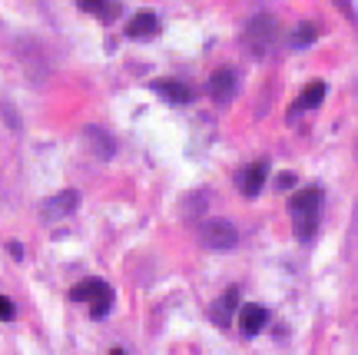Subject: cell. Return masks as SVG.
<instances>
[{
    "mask_svg": "<svg viewBox=\"0 0 358 355\" xmlns=\"http://www.w3.org/2000/svg\"><path fill=\"white\" fill-rule=\"evenodd\" d=\"M279 24H275V17H268V13H259V17H252L249 24H245L243 30V47L249 57H256V60H262V57H268V53L279 47Z\"/></svg>",
    "mask_w": 358,
    "mask_h": 355,
    "instance_id": "7a4b0ae2",
    "label": "cell"
},
{
    "mask_svg": "<svg viewBox=\"0 0 358 355\" xmlns=\"http://www.w3.org/2000/svg\"><path fill=\"white\" fill-rule=\"evenodd\" d=\"M315 37H319V30L312 24H299V30L292 34V47H306V43H312Z\"/></svg>",
    "mask_w": 358,
    "mask_h": 355,
    "instance_id": "5bb4252c",
    "label": "cell"
},
{
    "mask_svg": "<svg viewBox=\"0 0 358 355\" xmlns=\"http://www.w3.org/2000/svg\"><path fill=\"white\" fill-rule=\"evenodd\" d=\"M322 100H325V83H322V80H312V83H306L302 97L292 103V116L306 113V110H315Z\"/></svg>",
    "mask_w": 358,
    "mask_h": 355,
    "instance_id": "8fae6325",
    "label": "cell"
},
{
    "mask_svg": "<svg viewBox=\"0 0 358 355\" xmlns=\"http://www.w3.org/2000/svg\"><path fill=\"white\" fill-rule=\"evenodd\" d=\"M113 355H123V352H120V349H113Z\"/></svg>",
    "mask_w": 358,
    "mask_h": 355,
    "instance_id": "e0dca14e",
    "label": "cell"
},
{
    "mask_svg": "<svg viewBox=\"0 0 358 355\" xmlns=\"http://www.w3.org/2000/svg\"><path fill=\"white\" fill-rule=\"evenodd\" d=\"M13 316H17V305H13L10 299H3V295H0V319H3V322H10Z\"/></svg>",
    "mask_w": 358,
    "mask_h": 355,
    "instance_id": "9a60e30c",
    "label": "cell"
},
{
    "mask_svg": "<svg viewBox=\"0 0 358 355\" xmlns=\"http://www.w3.org/2000/svg\"><path fill=\"white\" fill-rule=\"evenodd\" d=\"M110 286L106 282H100V279H83V282H77L73 289H70V299L73 302H96V299H103V295H110Z\"/></svg>",
    "mask_w": 358,
    "mask_h": 355,
    "instance_id": "30bf717a",
    "label": "cell"
},
{
    "mask_svg": "<svg viewBox=\"0 0 358 355\" xmlns=\"http://www.w3.org/2000/svg\"><path fill=\"white\" fill-rule=\"evenodd\" d=\"M156 34H159V20H156L153 13H136V17L127 24L129 40H153Z\"/></svg>",
    "mask_w": 358,
    "mask_h": 355,
    "instance_id": "9c48e42d",
    "label": "cell"
},
{
    "mask_svg": "<svg viewBox=\"0 0 358 355\" xmlns=\"http://www.w3.org/2000/svg\"><path fill=\"white\" fill-rule=\"evenodd\" d=\"M266 176H268V166L266 163H249L239 173V190H243V196H259L262 193V186H266Z\"/></svg>",
    "mask_w": 358,
    "mask_h": 355,
    "instance_id": "8992f818",
    "label": "cell"
},
{
    "mask_svg": "<svg viewBox=\"0 0 358 355\" xmlns=\"http://www.w3.org/2000/svg\"><path fill=\"white\" fill-rule=\"evenodd\" d=\"M236 90H239V76L232 74L229 67H219L216 74L209 76V83H206V93H209V97H213V103H219V106L232 103Z\"/></svg>",
    "mask_w": 358,
    "mask_h": 355,
    "instance_id": "3957f363",
    "label": "cell"
},
{
    "mask_svg": "<svg viewBox=\"0 0 358 355\" xmlns=\"http://www.w3.org/2000/svg\"><path fill=\"white\" fill-rule=\"evenodd\" d=\"M289 213H292L295 239L312 242L315 229H319V216H322V190H299L289 200Z\"/></svg>",
    "mask_w": 358,
    "mask_h": 355,
    "instance_id": "6da1fadb",
    "label": "cell"
},
{
    "mask_svg": "<svg viewBox=\"0 0 358 355\" xmlns=\"http://www.w3.org/2000/svg\"><path fill=\"white\" fill-rule=\"evenodd\" d=\"M80 7H83V11L87 13H93V17H100V20H106V24H110V20H113L116 13V4L113 0H77Z\"/></svg>",
    "mask_w": 358,
    "mask_h": 355,
    "instance_id": "4fadbf2b",
    "label": "cell"
},
{
    "mask_svg": "<svg viewBox=\"0 0 358 355\" xmlns=\"http://www.w3.org/2000/svg\"><path fill=\"white\" fill-rule=\"evenodd\" d=\"M335 7H342V13H345L348 20H355V7H352V0H332Z\"/></svg>",
    "mask_w": 358,
    "mask_h": 355,
    "instance_id": "2e32d148",
    "label": "cell"
},
{
    "mask_svg": "<svg viewBox=\"0 0 358 355\" xmlns=\"http://www.w3.org/2000/svg\"><path fill=\"white\" fill-rule=\"evenodd\" d=\"M80 206V193L77 190H60L57 196H50L47 203L40 206V213L43 219H66V216H73Z\"/></svg>",
    "mask_w": 358,
    "mask_h": 355,
    "instance_id": "5b68a950",
    "label": "cell"
},
{
    "mask_svg": "<svg viewBox=\"0 0 358 355\" xmlns=\"http://www.w3.org/2000/svg\"><path fill=\"white\" fill-rule=\"evenodd\" d=\"M153 90L166 103H189L192 100V90L186 87V83H179V80H156Z\"/></svg>",
    "mask_w": 358,
    "mask_h": 355,
    "instance_id": "7c38bea8",
    "label": "cell"
},
{
    "mask_svg": "<svg viewBox=\"0 0 358 355\" xmlns=\"http://www.w3.org/2000/svg\"><path fill=\"white\" fill-rule=\"evenodd\" d=\"M236 305H239V292L229 289V292H222L219 295V302L209 305V316H213V322H216L219 329H226L232 322V312H236Z\"/></svg>",
    "mask_w": 358,
    "mask_h": 355,
    "instance_id": "ba28073f",
    "label": "cell"
},
{
    "mask_svg": "<svg viewBox=\"0 0 358 355\" xmlns=\"http://www.w3.org/2000/svg\"><path fill=\"white\" fill-rule=\"evenodd\" d=\"M203 242L209 249H232L239 242V232L226 219H209V223H203Z\"/></svg>",
    "mask_w": 358,
    "mask_h": 355,
    "instance_id": "277c9868",
    "label": "cell"
},
{
    "mask_svg": "<svg viewBox=\"0 0 358 355\" xmlns=\"http://www.w3.org/2000/svg\"><path fill=\"white\" fill-rule=\"evenodd\" d=\"M266 322H268V312L262 305L249 302L239 309V329H243V335H259V332L266 329Z\"/></svg>",
    "mask_w": 358,
    "mask_h": 355,
    "instance_id": "52a82bcc",
    "label": "cell"
}]
</instances>
